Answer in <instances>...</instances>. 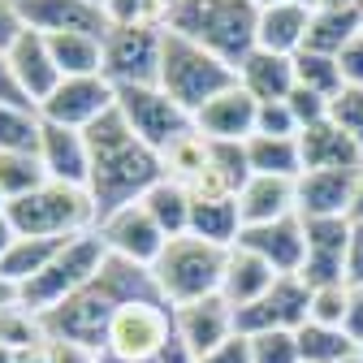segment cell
Here are the masks:
<instances>
[{"instance_id": "cell-1", "label": "cell", "mask_w": 363, "mask_h": 363, "mask_svg": "<svg viewBox=\"0 0 363 363\" xmlns=\"http://www.w3.org/2000/svg\"><path fill=\"white\" fill-rule=\"evenodd\" d=\"M86 134V152H91V177H86V195L96 203V216H113L125 203H139L156 182L164 177L160 152H152L139 134L125 125V117L113 108L104 113Z\"/></svg>"}, {"instance_id": "cell-2", "label": "cell", "mask_w": 363, "mask_h": 363, "mask_svg": "<svg viewBox=\"0 0 363 363\" xmlns=\"http://www.w3.org/2000/svg\"><path fill=\"white\" fill-rule=\"evenodd\" d=\"M255 26H259L255 0H173L164 22V30L199 43L234 69L255 52Z\"/></svg>"}, {"instance_id": "cell-3", "label": "cell", "mask_w": 363, "mask_h": 363, "mask_svg": "<svg viewBox=\"0 0 363 363\" xmlns=\"http://www.w3.org/2000/svg\"><path fill=\"white\" fill-rule=\"evenodd\" d=\"M5 216L18 238H78L100 225L91 195L82 186H61V182H43L39 191L9 199Z\"/></svg>"}, {"instance_id": "cell-4", "label": "cell", "mask_w": 363, "mask_h": 363, "mask_svg": "<svg viewBox=\"0 0 363 363\" xmlns=\"http://www.w3.org/2000/svg\"><path fill=\"white\" fill-rule=\"evenodd\" d=\"M225 255H230V247H216V242L195 238V234L169 238L164 251H160V259L152 264V277H156L164 303L169 307H186V303L220 294Z\"/></svg>"}, {"instance_id": "cell-5", "label": "cell", "mask_w": 363, "mask_h": 363, "mask_svg": "<svg viewBox=\"0 0 363 363\" xmlns=\"http://www.w3.org/2000/svg\"><path fill=\"white\" fill-rule=\"evenodd\" d=\"M238 86V69L225 65L220 57H212L208 48H199V43L182 39L173 30H164V57H160V91H169V96L186 108L191 117L216 100L220 91Z\"/></svg>"}, {"instance_id": "cell-6", "label": "cell", "mask_w": 363, "mask_h": 363, "mask_svg": "<svg viewBox=\"0 0 363 363\" xmlns=\"http://www.w3.org/2000/svg\"><path fill=\"white\" fill-rule=\"evenodd\" d=\"M108 259V247L100 238V230H91V234H78L65 242V251L39 272V277H30L26 286H18V303L35 315H48L57 311L65 298H74L82 286L96 281V272L104 268Z\"/></svg>"}, {"instance_id": "cell-7", "label": "cell", "mask_w": 363, "mask_h": 363, "mask_svg": "<svg viewBox=\"0 0 363 363\" xmlns=\"http://www.w3.org/2000/svg\"><path fill=\"white\" fill-rule=\"evenodd\" d=\"M117 113L160 156L177 139H186V134L195 130V117L182 108L169 91H160V86H117Z\"/></svg>"}, {"instance_id": "cell-8", "label": "cell", "mask_w": 363, "mask_h": 363, "mask_svg": "<svg viewBox=\"0 0 363 363\" xmlns=\"http://www.w3.org/2000/svg\"><path fill=\"white\" fill-rule=\"evenodd\" d=\"M169 342H173V307L164 298H130L113 311L104 346L125 363H143L156 359Z\"/></svg>"}, {"instance_id": "cell-9", "label": "cell", "mask_w": 363, "mask_h": 363, "mask_svg": "<svg viewBox=\"0 0 363 363\" xmlns=\"http://www.w3.org/2000/svg\"><path fill=\"white\" fill-rule=\"evenodd\" d=\"M160 26H113L104 39V78L113 86H160Z\"/></svg>"}, {"instance_id": "cell-10", "label": "cell", "mask_w": 363, "mask_h": 363, "mask_svg": "<svg viewBox=\"0 0 363 363\" xmlns=\"http://www.w3.org/2000/svg\"><path fill=\"white\" fill-rule=\"evenodd\" d=\"M113 108H117V86L104 74H86V78H61V86L39 104V117L65 130H91Z\"/></svg>"}, {"instance_id": "cell-11", "label": "cell", "mask_w": 363, "mask_h": 363, "mask_svg": "<svg viewBox=\"0 0 363 363\" xmlns=\"http://www.w3.org/2000/svg\"><path fill=\"white\" fill-rule=\"evenodd\" d=\"M307 311H311V286L303 277H277V286H272L264 298L247 303L234 311V325L242 337H255V333H294L307 325Z\"/></svg>"}, {"instance_id": "cell-12", "label": "cell", "mask_w": 363, "mask_h": 363, "mask_svg": "<svg viewBox=\"0 0 363 363\" xmlns=\"http://www.w3.org/2000/svg\"><path fill=\"white\" fill-rule=\"evenodd\" d=\"M303 230H307V259L298 268V277L311 290L346 281V247L354 234V220L350 216H303Z\"/></svg>"}, {"instance_id": "cell-13", "label": "cell", "mask_w": 363, "mask_h": 363, "mask_svg": "<svg viewBox=\"0 0 363 363\" xmlns=\"http://www.w3.org/2000/svg\"><path fill=\"white\" fill-rule=\"evenodd\" d=\"M100 238H104V247H108V255H117V259H130V264H139V268H152L156 259H160V251H164V230L152 220V212L143 208V203H125V208H117L113 216H104L100 225Z\"/></svg>"}, {"instance_id": "cell-14", "label": "cell", "mask_w": 363, "mask_h": 363, "mask_svg": "<svg viewBox=\"0 0 363 363\" xmlns=\"http://www.w3.org/2000/svg\"><path fill=\"white\" fill-rule=\"evenodd\" d=\"M26 30L39 35H91V39H108L113 22L108 9L96 0H18Z\"/></svg>"}, {"instance_id": "cell-15", "label": "cell", "mask_w": 363, "mask_h": 363, "mask_svg": "<svg viewBox=\"0 0 363 363\" xmlns=\"http://www.w3.org/2000/svg\"><path fill=\"white\" fill-rule=\"evenodd\" d=\"M238 247L255 251L259 259H268L281 277H298V268L307 259V230H303V216H281V220H268V225H251V230L238 234Z\"/></svg>"}, {"instance_id": "cell-16", "label": "cell", "mask_w": 363, "mask_h": 363, "mask_svg": "<svg viewBox=\"0 0 363 363\" xmlns=\"http://www.w3.org/2000/svg\"><path fill=\"white\" fill-rule=\"evenodd\" d=\"M173 329H177V337L186 342V350H191L195 359L208 354V350H216L220 342H230V337L238 333L234 307L225 303L220 294L199 298V303H186V307H173Z\"/></svg>"}, {"instance_id": "cell-17", "label": "cell", "mask_w": 363, "mask_h": 363, "mask_svg": "<svg viewBox=\"0 0 363 363\" xmlns=\"http://www.w3.org/2000/svg\"><path fill=\"white\" fill-rule=\"evenodd\" d=\"M255 117H259V100H251L242 86H230L195 113V130L212 143H247L255 134Z\"/></svg>"}, {"instance_id": "cell-18", "label": "cell", "mask_w": 363, "mask_h": 363, "mask_svg": "<svg viewBox=\"0 0 363 363\" xmlns=\"http://www.w3.org/2000/svg\"><path fill=\"white\" fill-rule=\"evenodd\" d=\"M39 160L48 169V182H61V186H82L91 177V152H86V134L82 130H65L43 121L39 134Z\"/></svg>"}, {"instance_id": "cell-19", "label": "cell", "mask_w": 363, "mask_h": 363, "mask_svg": "<svg viewBox=\"0 0 363 363\" xmlns=\"http://www.w3.org/2000/svg\"><path fill=\"white\" fill-rule=\"evenodd\" d=\"M311 9L307 0H272L259 5V26H255V48L277 52V57H294L307 43V26H311Z\"/></svg>"}, {"instance_id": "cell-20", "label": "cell", "mask_w": 363, "mask_h": 363, "mask_svg": "<svg viewBox=\"0 0 363 363\" xmlns=\"http://www.w3.org/2000/svg\"><path fill=\"white\" fill-rule=\"evenodd\" d=\"M9 65H13V78H18V86L26 91V100L35 108L61 86V69L52 61L48 35H39V30H22V39L9 48Z\"/></svg>"}, {"instance_id": "cell-21", "label": "cell", "mask_w": 363, "mask_h": 363, "mask_svg": "<svg viewBox=\"0 0 363 363\" xmlns=\"http://www.w3.org/2000/svg\"><path fill=\"white\" fill-rule=\"evenodd\" d=\"M298 156H303V173H333V169H363V152L354 147V139L333 125L329 117L315 121L307 130H298Z\"/></svg>"}, {"instance_id": "cell-22", "label": "cell", "mask_w": 363, "mask_h": 363, "mask_svg": "<svg viewBox=\"0 0 363 363\" xmlns=\"http://www.w3.org/2000/svg\"><path fill=\"white\" fill-rule=\"evenodd\" d=\"M363 169H333V173H303L294 182L298 216H350L354 186Z\"/></svg>"}, {"instance_id": "cell-23", "label": "cell", "mask_w": 363, "mask_h": 363, "mask_svg": "<svg viewBox=\"0 0 363 363\" xmlns=\"http://www.w3.org/2000/svg\"><path fill=\"white\" fill-rule=\"evenodd\" d=\"M298 212V191H294V177H268V173H251L247 186L238 191V216H242V230L251 225H268V220H281Z\"/></svg>"}, {"instance_id": "cell-24", "label": "cell", "mask_w": 363, "mask_h": 363, "mask_svg": "<svg viewBox=\"0 0 363 363\" xmlns=\"http://www.w3.org/2000/svg\"><path fill=\"white\" fill-rule=\"evenodd\" d=\"M277 277H281V272L272 268L268 259H259L255 251H247V247H238V242H234V247H230V255H225L220 298L238 311V307H247V303L264 298L272 286H277Z\"/></svg>"}, {"instance_id": "cell-25", "label": "cell", "mask_w": 363, "mask_h": 363, "mask_svg": "<svg viewBox=\"0 0 363 363\" xmlns=\"http://www.w3.org/2000/svg\"><path fill=\"white\" fill-rule=\"evenodd\" d=\"M238 86L247 91L251 100H259V104L286 100L290 91H294V57H277V52L255 48V52L238 65Z\"/></svg>"}, {"instance_id": "cell-26", "label": "cell", "mask_w": 363, "mask_h": 363, "mask_svg": "<svg viewBox=\"0 0 363 363\" xmlns=\"http://www.w3.org/2000/svg\"><path fill=\"white\" fill-rule=\"evenodd\" d=\"M69 238H13V247L0 259V281H9L13 290L26 286L30 277H39L61 251H65Z\"/></svg>"}, {"instance_id": "cell-27", "label": "cell", "mask_w": 363, "mask_h": 363, "mask_svg": "<svg viewBox=\"0 0 363 363\" xmlns=\"http://www.w3.org/2000/svg\"><path fill=\"white\" fill-rule=\"evenodd\" d=\"M363 35L359 9H311V26H307V52H320V57H342V48Z\"/></svg>"}, {"instance_id": "cell-28", "label": "cell", "mask_w": 363, "mask_h": 363, "mask_svg": "<svg viewBox=\"0 0 363 363\" xmlns=\"http://www.w3.org/2000/svg\"><path fill=\"white\" fill-rule=\"evenodd\" d=\"M191 234L216 247H234L242 234L238 199H191Z\"/></svg>"}, {"instance_id": "cell-29", "label": "cell", "mask_w": 363, "mask_h": 363, "mask_svg": "<svg viewBox=\"0 0 363 363\" xmlns=\"http://www.w3.org/2000/svg\"><path fill=\"white\" fill-rule=\"evenodd\" d=\"M139 203L152 212V220L164 230V238H182V234H191V191H186V186H177V182L160 177L156 186L139 199Z\"/></svg>"}, {"instance_id": "cell-30", "label": "cell", "mask_w": 363, "mask_h": 363, "mask_svg": "<svg viewBox=\"0 0 363 363\" xmlns=\"http://www.w3.org/2000/svg\"><path fill=\"white\" fill-rule=\"evenodd\" d=\"M52 61L61 78H86V74H104V39L91 35H48Z\"/></svg>"}, {"instance_id": "cell-31", "label": "cell", "mask_w": 363, "mask_h": 363, "mask_svg": "<svg viewBox=\"0 0 363 363\" xmlns=\"http://www.w3.org/2000/svg\"><path fill=\"white\" fill-rule=\"evenodd\" d=\"M247 164L251 173H268V177H303V156H298V139H268V134H251L247 139Z\"/></svg>"}, {"instance_id": "cell-32", "label": "cell", "mask_w": 363, "mask_h": 363, "mask_svg": "<svg viewBox=\"0 0 363 363\" xmlns=\"http://www.w3.org/2000/svg\"><path fill=\"white\" fill-rule=\"evenodd\" d=\"M294 337H298L303 363H350V359H359V342L346 329H329V325L307 320L303 329H294Z\"/></svg>"}, {"instance_id": "cell-33", "label": "cell", "mask_w": 363, "mask_h": 363, "mask_svg": "<svg viewBox=\"0 0 363 363\" xmlns=\"http://www.w3.org/2000/svg\"><path fill=\"white\" fill-rule=\"evenodd\" d=\"M0 346H9L13 354H39L48 346V329H43V315L26 311L22 303L0 311Z\"/></svg>"}, {"instance_id": "cell-34", "label": "cell", "mask_w": 363, "mask_h": 363, "mask_svg": "<svg viewBox=\"0 0 363 363\" xmlns=\"http://www.w3.org/2000/svg\"><path fill=\"white\" fill-rule=\"evenodd\" d=\"M294 86H307V91H315V96H325L333 104L346 91L337 57H320V52H307V48L294 52Z\"/></svg>"}, {"instance_id": "cell-35", "label": "cell", "mask_w": 363, "mask_h": 363, "mask_svg": "<svg viewBox=\"0 0 363 363\" xmlns=\"http://www.w3.org/2000/svg\"><path fill=\"white\" fill-rule=\"evenodd\" d=\"M208 156H212V139H203L199 130H191L186 139H177V143L160 156V164H164V177H169V182H177V186H191V182L203 173Z\"/></svg>"}, {"instance_id": "cell-36", "label": "cell", "mask_w": 363, "mask_h": 363, "mask_svg": "<svg viewBox=\"0 0 363 363\" xmlns=\"http://www.w3.org/2000/svg\"><path fill=\"white\" fill-rule=\"evenodd\" d=\"M43 182H48V169H43L39 152H0V191H5V199H22L39 191Z\"/></svg>"}, {"instance_id": "cell-37", "label": "cell", "mask_w": 363, "mask_h": 363, "mask_svg": "<svg viewBox=\"0 0 363 363\" xmlns=\"http://www.w3.org/2000/svg\"><path fill=\"white\" fill-rule=\"evenodd\" d=\"M43 117L35 108L0 104V152H39Z\"/></svg>"}, {"instance_id": "cell-38", "label": "cell", "mask_w": 363, "mask_h": 363, "mask_svg": "<svg viewBox=\"0 0 363 363\" xmlns=\"http://www.w3.org/2000/svg\"><path fill=\"white\" fill-rule=\"evenodd\" d=\"M169 5L173 0H108V22L113 26H160L169 22Z\"/></svg>"}, {"instance_id": "cell-39", "label": "cell", "mask_w": 363, "mask_h": 363, "mask_svg": "<svg viewBox=\"0 0 363 363\" xmlns=\"http://www.w3.org/2000/svg\"><path fill=\"white\" fill-rule=\"evenodd\" d=\"M346 311H350V286H315L311 290V311L307 320L311 325H329V329H346Z\"/></svg>"}, {"instance_id": "cell-40", "label": "cell", "mask_w": 363, "mask_h": 363, "mask_svg": "<svg viewBox=\"0 0 363 363\" xmlns=\"http://www.w3.org/2000/svg\"><path fill=\"white\" fill-rule=\"evenodd\" d=\"M251 342V363H303L298 354V337L277 329V333H255Z\"/></svg>"}, {"instance_id": "cell-41", "label": "cell", "mask_w": 363, "mask_h": 363, "mask_svg": "<svg viewBox=\"0 0 363 363\" xmlns=\"http://www.w3.org/2000/svg\"><path fill=\"white\" fill-rule=\"evenodd\" d=\"M329 121L342 125L350 139H354V147L363 152V86H346L342 91V96L329 104Z\"/></svg>"}, {"instance_id": "cell-42", "label": "cell", "mask_w": 363, "mask_h": 363, "mask_svg": "<svg viewBox=\"0 0 363 363\" xmlns=\"http://www.w3.org/2000/svg\"><path fill=\"white\" fill-rule=\"evenodd\" d=\"M255 134H268V139H298V121H294L290 104H286V100L259 104V117H255Z\"/></svg>"}, {"instance_id": "cell-43", "label": "cell", "mask_w": 363, "mask_h": 363, "mask_svg": "<svg viewBox=\"0 0 363 363\" xmlns=\"http://www.w3.org/2000/svg\"><path fill=\"white\" fill-rule=\"evenodd\" d=\"M286 104H290L298 130H307V125H315V121H325V117H329V100H325V96H315V91H307V86H294L290 96H286Z\"/></svg>"}, {"instance_id": "cell-44", "label": "cell", "mask_w": 363, "mask_h": 363, "mask_svg": "<svg viewBox=\"0 0 363 363\" xmlns=\"http://www.w3.org/2000/svg\"><path fill=\"white\" fill-rule=\"evenodd\" d=\"M43 359H48V363H100V350L78 346V342H61V337H48Z\"/></svg>"}, {"instance_id": "cell-45", "label": "cell", "mask_w": 363, "mask_h": 363, "mask_svg": "<svg viewBox=\"0 0 363 363\" xmlns=\"http://www.w3.org/2000/svg\"><path fill=\"white\" fill-rule=\"evenodd\" d=\"M22 30H26V22H22L18 0H0V52H9L22 39Z\"/></svg>"}, {"instance_id": "cell-46", "label": "cell", "mask_w": 363, "mask_h": 363, "mask_svg": "<svg viewBox=\"0 0 363 363\" xmlns=\"http://www.w3.org/2000/svg\"><path fill=\"white\" fill-rule=\"evenodd\" d=\"M195 363H251V342H247L242 333H234L230 342H220L216 350H208V354H199Z\"/></svg>"}, {"instance_id": "cell-47", "label": "cell", "mask_w": 363, "mask_h": 363, "mask_svg": "<svg viewBox=\"0 0 363 363\" xmlns=\"http://www.w3.org/2000/svg\"><path fill=\"white\" fill-rule=\"evenodd\" d=\"M0 104H13V108H35V104L26 100V91L18 86V78H13L9 52H0ZM35 113H39V108H35Z\"/></svg>"}, {"instance_id": "cell-48", "label": "cell", "mask_w": 363, "mask_h": 363, "mask_svg": "<svg viewBox=\"0 0 363 363\" xmlns=\"http://www.w3.org/2000/svg\"><path fill=\"white\" fill-rule=\"evenodd\" d=\"M337 65H342V82L346 86H363V35H354L346 48H342Z\"/></svg>"}, {"instance_id": "cell-49", "label": "cell", "mask_w": 363, "mask_h": 363, "mask_svg": "<svg viewBox=\"0 0 363 363\" xmlns=\"http://www.w3.org/2000/svg\"><path fill=\"white\" fill-rule=\"evenodd\" d=\"M346 286H363V225H354L346 247Z\"/></svg>"}, {"instance_id": "cell-50", "label": "cell", "mask_w": 363, "mask_h": 363, "mask_svg": "<svg viewBox=\"0 0 363 363\" xmlns=\"http://www.w3.org/2000/svg\"><path fill=\"white\" fill-rule=\"evenodd\" d=\"M346 333L363 346V286H350V311H346Z\"/></svg>"}, {"instance_id": "cell-51", "label": "cell", "mask_w": 363, "mask_h": 363, "mask_svg": "<svg viewBox=\"0 0 363 363\" xmlns=\"http://www.w3.org/2000/svg\"><path fill=\"white\" fill-rule=\"evenodd\" d=\"M13 238H18V234H13V225H9V216H0V259H5V251L13 247Z\"/></svg>"}, {"instance_id": "cell-52", "label": "cell", "mask_w": 363, "mask_h": 363, "mask_svg": "<svg viewBox=\"0 0 363 363\" xmlns=\"http://www.w3.org/2000/svg\"><path fill=\"white\" fill-rule=\"evenodd\" d=\"M350 220L363 225V173H359V186H354V203H350Z\"/></svg>"}, {"instance_id": "cell-53", "label": "cell", "mask_w": 363, "mask_h": 363, "mask_svg": "<svg viewBox=\"0 0 363 363\" xmlns=\"http://www.w3.org/2000/svg\"><path fill=\"white\" fill-rule=\"evenodd\" d=\"M363 0H315V9H359Z\"/></svg>"}, {"instance_id": "cell-54", "label": "cell", "mask_w": 363, "mask_h": 363, "mask_svg": "<svg viewBox=\"0 0 363 363\" xmlns=\"http://www.w3.org/2000/svg\"><path fill=\"white\" fill-rule=\"evenodd\" d=\"M18 303V290L9 286V281H0V311H5V307H13Z\"/></svg>"}, {"instance_id": "cell-55", "label": "cell", "mask_w": 363, "mask_h": 363, "mask_svg": "<svg viewBox=\"0 0 363 363\" xmlns=\"http://www.w3.org/2000/svg\"><path fill=\"white\" fill-rule=\"evenodd\" d=\"M0 363H22V354H13L9 346H0Z\"/></svg>"}, {"instance_id": "cell-56", "label": "cell", "mask_w": 363, "mask_h": 363, "mask_svg": "<svg viewBox=\"0 0 363 363\" xmlns=\"http://www.w3.org/2000/svg\"><path fill=\"white\" fill-rule=\"evenodd\" d=\"M100 363H125V359H121V354H113V350L104 346V350H100Z\"/></svg>"}, {"instance_id": "cell-57", "label": "cell", "mask_w": 363, "mask_h": 363, "mask_svg": "<svg viewBox=\"0 0 363 363\" xmlns=\"http://www.w3.org/2000/svg\"><path fill=\"white\" fill-rule=\"evenodd\" d=\"M22 363H48V359H43V350H39V354H22Z\"/></svg>"}, {"instance_id": "cell-58", "label": "cell", "mask_w": 363, "mask_h": 363, "mask_svg": "<svg viewBox=\"0 0 363 363\" xmlns=\"http://www.w3.org/2000/svg\"><path fill=\"white\" fill-rule=\"evenodd\" d=\"M5 208H9V199H5V191H0V216H5Z\"/></svg>"}, {"instance_id": "cell-59", "label": "cell", "mask_w": 363, "mask_h": 363, "mask_svg": "<svg viewBox=\"0 0 363 363\" xmlns=\"http://www.w3.org/2000/svg\"><path fill=\"white\" fill-rule=\"evenodd\" d=\"M255 5H272V0H255ZM307 5H315V0H307Z\"/></svg>"}, {"instance_id": "cell-60", "label": "cell", "mask_w": 363, "mask_h": 363, "mask_svg": "<svg viewBox=\"0 0 363 363\" xmlns=\"http://www.w3.org/2000/svg\"><path fill=\"white\" fill-rule=\"evenodd\" d=\"M143 363H160V359H143Z\"/></svg>"}, {"instance_id": "cell-61", "label": "cell", "mask_w": 363, "mask_h": 363, "mask_svg": "<svg viewBox=\"0 0 363 363\" xmlns=\"http://www.w3.org/2000/svg\"><path fill=\"white\" fill-rule=\"evenodd\" d=\"M359 22H363V5H359Z\"/></svg>"}, {"instance_id": "cell-62", "label": "cell", "mask_w": 363, "mask_h": 363, "mask_svg": "<svg viewBox=\"0 0 363 363\" xmlns=\"http://www.w3.org/2000/svg\"><path fill=\"white\" fill-rule=\"evenodd\" d=\"M96 5H108V0H96Z\"/></svg>"}, {"instance_id": "cell-63", "label": "cell", "mask_w": 363, "mask_h": 363, "mask_svg": "<svg viewBox=\"0 0 363 363\" xmlns=\"http://www.w3.org/2000/svg\"><path fill=\"white\" fill-rule=\"evenodd\" d=\"M359 359H363V346H359Z\"/></svg>"}, {"instance_id": "cell-64", "label": "cell", "mask_w": 363, "mask_h": 363, "mask_svg": "<svg viewBox=\"0 0 363 363\" xmlns=\"http://www.w3.org/2000/svg\"><path fill=\"white\" fill-rule=\"evenodd\" d=\"M350 363H363V359H350Z\"/></svg>"}]
</instances>
